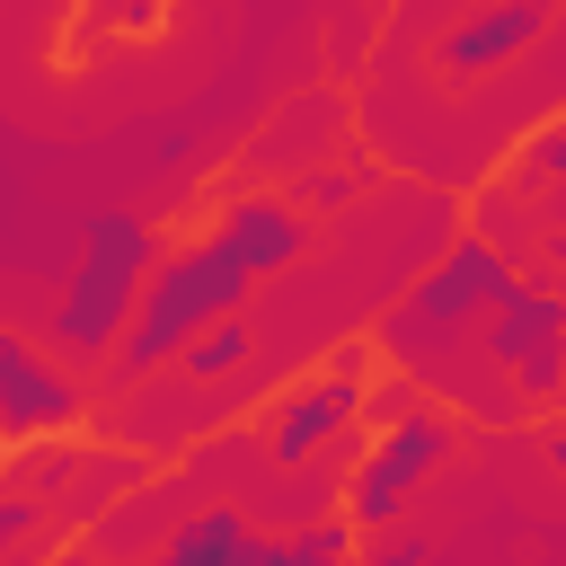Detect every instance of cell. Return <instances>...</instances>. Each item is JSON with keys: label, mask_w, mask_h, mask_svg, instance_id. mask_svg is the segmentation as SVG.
Returning <instances> with one entry per match:
<instances>
[{"label": "cell", "mask_w": 566, "mask_h": 566, "mask_svg": "<svg viewBox=\"0 0 566 566\" xmlns=\"http://www.w3.org/2000/svg\"><path fill=\"white\" fill-rule=\"evenodd\" d=\"M159 256H168V248H159V230H150L142 212H88V230H80V265H71L53 318H44L53 354H71V363L115 354L124 327L142 318V292H150Z\"/></svg>", "instance_id": "6da1fadb"}, {"label": "cell", "mask_w": 566, "mask_h": 566, "mask_svg": "<svg viewBox=\"0 0 566 566\" xmlns=\"http://www.w3.org/2000/svg\"><path fill=\"white\" fill-rule=\"evenodd\" d=\"M248 292H256V274H248L212 230L186 239V248H168L159 274H150V292H142V318H133L124 345H115V380H159V371H177V354H186L203 327L239 318Z\"/></svg>", "instance_id": "7a4b0ae2"}, {"label": "cell", "mask_w": 566, "mask_h": 566, "mask_svg": "<svg viewBox=\"0 0 566 566\" xmlns=\"http://www.w3.org/2000/svg\"><path fill=\"white\" fill-rule=\"evenodd\" d=\"M522 292V274H513V256L495 248V239H478V230H460L407 292H398V310L380 318V354L389 363H407L416 345H442V336H469V327H486L504 301Z\"/></svg>", "instance_id": "3957f363"}, {"label": "cell", "mask_w": 566, "mask_h": 566, "mask_svg": "<svg viewBox=\"0 0 566 566\" xmlns=\"http://www.w3.org/2000/svg\"><path fill=\"white\" fill-rule=\"evenodd\" d=\"M451 451H460V407H442V398H407V407L371 433V451L354 460V478H345V513L363 522V539L398 531L407 504L424 495V478H433Z\"/></svg>", "instance_id": "277c9868"}, {"label": "cell", "mask_w": 566, "mask_h": 566, "mask_svg": "<svg viewBox=\"0 0 566 566\" xmlns=\"http://www.w3.org/2000/svg\"><path fill=\"white\" fill-rule=\"evenodd\" d=\"M88 424V389L35 345V336H0V442L9 451H44V442H71Z\"/></svg>", "instance_id": "5b68a950"}, {"label": "cell", "mask_w": 566, "mask_h": 566, "mask_svg": "<svg viewBox=\"0 0 566 566\" xmlns=\"http://www.w3.org/2000/svg\"><path fill=\"white\" fill-rule=\"evenodd\" d=\"M363 354L354 363H327V371H310V380H292L265 416H256V451H265V469H310L318 451H336L345 442V424L363 416Z\"/></svg>", "instance_id": "8992f818"}, {"label": "cell", "mask_w": 566, "mask_h": 566, "mask_svg": "<svg viewBox=\"0 0 566 566\" xmlns=\"http://www.w3.org/2000/svg\"><path fill=\"white\" fill-rule=\"evenodd\" d=\"M486 363L522 389V407H557V398H566V292L522 283V292L486 318Z\"/></svg>", "instance_id": "52a82bcc"}, {"label": "cell", "mask_w": 566, "mask_h": 566, "mask_svg": "<svg viewBox=\"0 0 566 566\" xmlns=\"http://www.w3.org/2000/svg\"><path fill=\"white\" fill-rule=\"evenodd\" d=\"M212 239H221L256 283H265V274H292V265L310 256V203H301V195H239V203H221Z\"/></svg>", "instance_id": "ba28073f"}, {"label": "cell", "mask_w": 566, "mask_h": 566, "mask_svg": "<svg viewBox=\"0 0 566 566\" xmlns=\"http://www.w3.org/2000/svg\"><path fill=\"white\" fill-rule=\"evenodd\" d=\"M548 18H557V0H486V9H469V18L433 44V62H442L451 80L504 71V62H522V53L548 35Z\"/></svg>", "instance_id": "9c48e42d"}, {"label": "cell", "mask_w": 566, "mask_h": 566, "mask_svg": "<svg viewBox=\"0 0 566 566\" xmlns=\"http://www.w3.org/2000/svg\"><path fill=\"white\" fill-rule=\"evenodd\" d=\"M150 566H274V539H256L239 504H203L150 548Z\"/></svg>", "instance_id": "30bf717a"}, {"label": "cell", "mask_w": 566, "mask_h": 566, "mask_svg": "<svg viewBox=\"0 0 566 566\" xmlns=\"http://www.w3.org/2000/svg\"><path fill=\"white\" fill-rule=\"evenodd\" d=\"M248 354H256V336H248V310H239V318L203 327V336L177 354V380H186V389H221V380H239V371H248Z\"/></svg>", "instance_id": "8fae6325"}, {"label": "cell", "mask_w": 566, "mask_h": 566, "mask_svg": "<svg viewBox=\"0 0 566 566\" xmlns=\"http://www.w3.org/2000/svg\"><path fill=\"white\" fill-rule=\"evenodd\" d=\"M363 557V522L336 504V513H318V522H292L283 539H274V566H354Z\"/></svg>", "instance_id": "7c38bea8"}, {"label": "cell", "mask_w": 566, "mask_h": 566, "mask_svg": "<svg viewBox=\"0 0 566 566\" xmlns=\"http://www.w3.org/2000/svg\"><path fill=\"white\" fill-rule=\"evenodd\" d=\"M354 195H363V168H318V177L301 186V203H310V212H327V203H354Z\"/></svg>", "instance_id": "4fadbf2b"}, {"label": "cell", "mask_w": 566, "mask_h": 566, "mask_svg": "<svg viewBox=\"0 0 566 566\" xmlns=\"http://www.w3.org/2000/svg\"><path fill=\"white\" fill-rule=\"evenodd\" d=\"M522 168H531V177H566V115L531 133V150H522Z\"/></svg>", "instance_id": "5bb4252c"}, {"label": "cell", "mask_w": 566, "mask_h": 566, "mask_svg": "<svg viewBox=\"0 0 566 566\" xmlns=\"http://www.w3.org/2000/svg\"><path fill=\"white\" fill-rule=\"evenodd\" d=\"M371 566H416V539H398V531H380V539H371Z\"/></svg>", "instance_id": "9a60e30c"}, {"label": "cell", "mask_w": 566, "mask_h": 566, "mask_svg": "<svg viewBox=\"0 0 566 566\" xmlns=\"http://www.w3.org/2000/svg\"><path fill=\"white\" fill-rule=\"evenodd\" d=\"M53 566H106V557H97L88 539H62V548H53Z\"/></svg>", "instance_id": "2e32d148"}, {"label": "cell", "mask_w": 566, "mask_h": 566, "mask_svg": "<svg viewBox=\"0 0 566 566\" xmlns=\"http://www.w3.org/2000/svg\"><path fill=\"white\" fill-rule=\"evenodd\" d=\"M539 451H548V469H566V424H548V433H539Z\"/></svg>", "instance_id": "e0dca14e"}, {"label": "cell", "mask_w": 566, "mask_h": 566, "mask_svg": "<svg viewBox=\"0 0 566 566\" xmlns=\"http://www.w3.org/2000/svg\"><path fill=\"white\" fill-rule=\"evenodd\" d=\"M548 256H557V265H566V230H548Z\"/></svg>", "instance_id": "ac0fdd59"}]
</instances>
